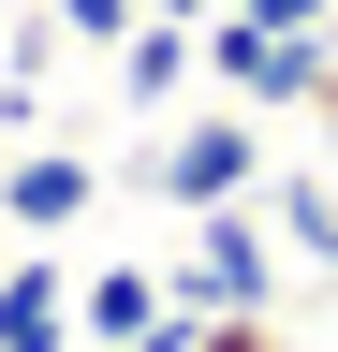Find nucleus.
<instances>
[{"mask_svg": "<svg viewBox=\"0 0 338 352\" xmlns=\"http://www.w3.org/2000/svg\"><path fill=\"white\" fill-rule=\"evenodd\" d=\"M191 74L221 88L235 118H324V30H250V15H206V30H191Z\"/></svg>", "mask_w": 338, "mask_h": 352, "instance_id": "nucleus-1", "label": "nucleus"}, {"mask_svg": "<svg viewBox=\"0 0 338 352\" xmlns=\"http://www.w3.org/2000/svg\"><path fill=\"white\" fill-rule=\"evenodd\" d=\"M133 191H162V206H177V220H206V206H250V191H265V118H177V132H162V147L133 162Z\"/></svg>", "mask_w": 338, "mask_h": 352, "instance_id": "nucleus-2", "label": "nucleus"}, {"mask_svg": "<svg viewBox=\"0 0 338 352\" xmlns=\"http://www.w3.org/2000/svg\"><path fill=\"white\" fill-rule=\"evenodd\" d=\"M162 294L177 308H279V235H265V191L250 206H206L191 250L162 264Z\"/></svg>", "mask_w": 338, "mask_h": 352, "instance_id": "nucleus-3", "label": "nucleus"}, {"mask_svg": "<svg viewBox=\"0 0 338 352\" xmlns=\"http://www.w3.org/2000/svg\"><path fill=\"white\" fill-rule=\"evenodd\" d=\"M89 206H103V162H74V147H15V176H0V220H15V235H74Z\"/></svg>", "mask_w": 338, "mask_h": 352, "instance_id": "nucleus-4", "label": "nucleus"}, {"mask_svg": "<svg viewBox=\"0 0 338 352\" xmlns=\"http://www.w3.org/2000/svg\"><path fill=\"white\" fill-rule=\"evenodd\" d=\"M162 264H89V279H74V338H103V352H133L147 323H162Z\"/></svg>", "mask_w": 338, "mask_h": 352, "instance_id": "nucleus-5", "label": "nucleus"}, {"mask_svg": "<svg viewBox=\"0 0 338 352\" xmlns=\"http://www.w3.org/2000/svg\"><path fill=\"white\" fill-rule=\"evenodd\" d=\"M177 88H191V30H177V15H133V44H118V103L162 118Z\"/></svg>", "mask_w": 338, "mask_h": 352, "instance_id": "nucleus-6", "label": "nucleus"}, {"mask_svg": "<svg viewBox=\"0 0 338 352\" xmlns=\"http://www.w3.org/2000/svg\"><path fill=\"white\" fill-rule=\"evenodd\" d=\"M0 352H74V279L59 264H15L0 279Z\"/></svg>", "mask_w": 338, "mask_h": 352, "instance_id": "nucleus-7", "label": "nucleus"}, {"mask_svg": "<svg viewBox=\"0 0 338 352\" xmlns=\"http://www.w3.org/2000/svg\"><path fill=\"white\" fill-rule=\"evenodd\" d=\"M265 235L294 250V264H338V176L309 162V176H265Z\"/></svg>", "mask_w": 338, "mask_h": 352, "instance_id": "nucleus-8", "label": "nucleus"}, {"mask_svg": "<svg viewBox=\"0 0 338 352\" xmlns=\"http://www.w3.org/2000/svg\"><path fill=\"white\" fill-rule=\"evenodd\" d=\"M191 352H294L279 308H191Z\"/></svg>", "mask_w": 338, "mask_h": 352, "instance_id": "nucleus-9", "label": "nucleus"}, {"mask_svg": "<svg viewBox=\"0 0 338 352\" xmlns=\"http://www.w3.org/2000/svg\"><path fill=\"white\" fill-rule=\"evenodd\" d=\"M45 30H59V44H103V59H118V44H133V0H45Z\"/></svg>", "mask_w": 338, "mask_h": 352, "instance_id": "nucleus-10", "label": "nucleus"}, {"mask_svg": "<svg viewBox=\"0 0 338 352\" xmlns=\"http://www.w3.org/2000/svg\"><path fill=\"white\" fill-rule=\"evenodd\" d=\"M221 15H250V30H324L338 0H221Z\"/></svg>", "mask_w": 338, "mask_h": 352, "instance_id": "nucleus-11", "label": "nucleus"}, {"mask_svg": "<svg viewBox=\"0 0 338 352\" xmlns=\"http://www.w3.org/2000/svg\"><path fill=\"white\" fill-rule=\"evenodd\" d=\"M133 352H191V308H162V323H147V338H133Z\"/></svg>", "mask_w": 338, "mask_h": 352, "instance_id": "nucleus-12", "label": "nucleus"}, {"mask_svg": "<svg viewBox=\"0 0 338 352\" xmlns=\"http://www.w3.org/2000/svg\"><path fill=\"white\" fill-rule=\"evenodd\" d=\"M133 15H177V30H206V15H221V0H133Z\"/></svg>", "mask_w": 338, "mask_h": 352, "instance_id": "nucleus-13", "label": "nucleus"}, {"mask_svg": "<svg viewBox=\"0 0 338 352\" xmlns=\"http://www.w3.org/2000/svg\"><path fill=\"white\" fill-rule=\"evenodd\" d=\"M324 103H338V15H324Z\"/></svg>", "mask_w": 338, "mask_h": 352, "instance_id": "nucleus-14", "label": "nucleus"}, {"mask_svg": "<svg viewBox=\"0 0 338 352\" xmlns=\"http://www.w3.org/2000/svg\"><path fill=\"white\" fill-rule=\"evenodd\" d=\"M324 176H338V103H324Z\"/></svg>", "mask_w": 338, "mask_h": 352, "instance_id": "nucleus-15", "label": "nucleus"}]
</instances>
